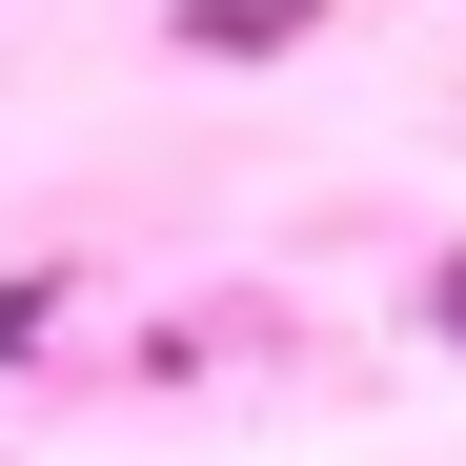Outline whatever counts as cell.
Segmentation results:
<instances>
[{
  "label": "cell",
  "instance_id": "1",
  "mask_svg": "<svg viewBox=\"0 0 466 466\" xmlns=\"http://www.w3.org/2000/svg\"><path fill=\"white\" fill-rule=\"evenodd\" d=\"M163 41L183 61H284V41H325V0H163Z\"/></svg>",
  "mask_w": 466,
  "mask_h": 466
},
{
  "label": "cell",
  "instance_id": "3",
  "mask_svg": "<svg viewBox=\"0 0 466 466\" xmlns=\"http://www.w3.org/2000/svg\"><path fill=\"white\" fill-rule=\"evenodd\" d=\"M61 345V284H0V365H41Z\"/></svg>",
  "mask_w": 466,
  "mask_h": 466
},
{
  "label": "cell",
  "instance_id": "2",
  "mask_svg": "<svg viewBox=\"0 0 466 466\" xmlns=\"http://www.w3.org/2000/svg\"><path fill=\"white\" fill-rule=\"evenodd\" d=\"M406 345H446V365H466V244H446V264L406 284Z\"/></svg>",
  "mask_w": 466,
  "mask_h": 466
}]
</instances>
